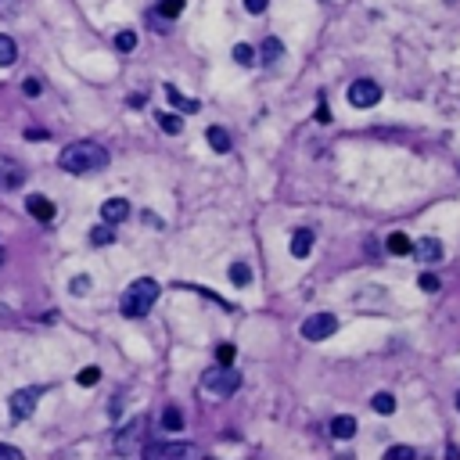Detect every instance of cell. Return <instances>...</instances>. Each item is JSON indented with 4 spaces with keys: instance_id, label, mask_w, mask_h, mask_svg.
Returning <instances> with one entry per match:
<instances>
[{
    "instance_id": "6da1fadb",
    "label": "cell",
    "mask_w": 460,
    "mask_h": 460,
    "mask_svg": "<svg viewBox=\"0 0 460 460\" xmlns=\"http://www.w3.org/2000/svg\"><path fill=\"white\" fill-rule=\"evenodd\" d=\"M58 166L65 169V173H76V176H83V173H101V169L108 166V151H105L101 144H94V140H76V144H69V147L58 155Z\"/></svg>"
},
{
    "instance_id": "7a4b0ae2",
    "label": "cell",
    "mask_w": 460,
    "mask_h": 460,
    "mask_svg": "<svg viewBox=\"0 0 460 460\" xmlns=\"http://www.w3.org/2000/svg\"><path fill=\"white\" fill-rule=\"evenodd\" d=\"M159 281H151V277H137L126 291H122V298H119V313L126 317V320H140V317H147L151 313V305L159 302Z\"/></svg>"
},
{
    "instance_id": "3957f363",
    "label": "cell",
    "mask_w": 460,
    "mask_h": 460,
    "mask_svg": "<svg viewBox=\"0 0 460 460\" xmlns=\"http://www.w3.org/2000/svg\"><path fill=\"white\" fill-rule=\"evenodd\" d=\"M202 388H205V392H212V395H234V392L241 388V374L234 371V363H230V367L216 363L212 371H205V374H202Z\"/></svg>"
},
{
    "instance_id": "277c9868",
    "label": "cell",
    "mask_w": 460,
    "mask_h": 460,
    "mask_svg": "<svg viewBox=\"0 0 460 460\" xmlns=\"http://www.w3.org/2000/svg\"><path fill=\"white\" fill-rule=\"evenodd\" d=\"M140 453L147 460H188V456H198L202 449L191 442H151V446H140Z\"/></svg>"
},
{
    "instance_id": "5b68a950",
    "label": "cell",
    "mask_w": 460,
    "mask_h": 460,
    "mask_svg": "<svg viewBox=\"0 0 460 460\" xmlns=\"http://www.w3.org/2000/svg\"><path fill=\"white\" fill-rule=\"evenodd\" d=\"M44 392H47V388H40V385L18 388V392L11 395V421H29V417H33L37 403L44 400Z\"/></svg>"
},
{
    "instance_id": "8992f818",
    "label": "cell",
    "mask_w": 460,
    "mask_h": 460,
    "mask_svg": "<svg viewBox=\"0 0 460 460\" xmlns=\"http://www.w3.org/2000/svg\"><path fill=\"white\" fill-rule=\"evenodd\" d=\"M334 331H339V317L334 313H317V317L302 320V339H310V342H324Z\"/></svg>"
},
{
    "instance_id": "52a82bcc",
    "label": "cell",
    "mask_w": 460,
    "mask_h": 460,
    "mask_svg": "<svg viewBox=\"0 0 460 460\" xmlns=\"http://www.w3.org/2000/svg\"><path fill=\"white\" fill-rule=\"evenodd\" d=\"M144 428H147V417H133L130 424H122L115 432V453H137Z\"/></svg>"
},
{
    "instance_id": "ba28073f",
    "label": "cell",
    "mask_w": 460,
    "mask_h": 460,
    "mask_svg": "<svg viewBox=\"0 0 460 460\" xmlns=\"http://www.w3.org/2000/svg\"><path fill=\"white\" fill-rule=\"evenodd\" d=\"M381 101V86L374 79H356L349 86V105L353 108H374Z\"/></svg>"
},
{
    "instance_id": "9c48e42d",
    "label": "cell",
    "mask_w": 460,
    "mask_h": 460,
    "mask_svg": "<svg viewBox=\"0 0 460 460\" xmlns=\"http://www.w3.org/2000/svg\"><path fill=\"white\" fill-rule=\"evenodd\" d=\"M25 209H29V216H33V220H40V223H51L54 220V202L51 198H44V195H29L25 198Z\"/></svg>"
},
{
    "instance_id": "30bf717a",
    "label": "cell",
    "mask_w": 460,
    "mask_h": 460,
    "mask_svg": "<svg viewBox=\"0 0 460 460\" xmlns=\"http://www.w3.org/2000/svg\"><path fill=\"white\" fill-rule=\"evenodd\" d=\"M410 252H414L421 263H439V259H442V241H439V237H421Z\"/></svg>"
},
{
    "instance_id": "8fae6325",
    "label": "cell",
    "mask_w": 460,
    "mask_h": 460,
    "mask_svg": "<svg viewBox=\"0 0 460 460\" xmlns=\"http://www.w3.org/2000/svg\"><path fill=\"white\" fill-rule=\"evenodd\" d=\"M130 216V202L126 198H108V202H101V220L105 223H122Z\"/></svg>"
},
{
    "instance_id": "7c38bea8",
    "label": "cell",
    "mask_w": 460,
    "mask_h": 460,
    "mask_svg": "<svg viewBox=\"0 0 460 460\" xmlns=\"http://www.w3.org/2000/svg\"><path fill=\"white\" fill-rule=\"evenodd\" d=\"M313 241H317V230L298 227V230L291 234V256H295V259H305V256L313 252Z\"/></svg>"
},
{
    "instance_id": "4fadbf2b",
    "label": "cell",
    "mask_w": 460,
    "mask_h": 460,
    "mask_svg": "<svg viewBox=\"0 0 460 460\" xmlns=\"http://www.w3.org/2000/svg\"><path fill=\"white\" fill-rule=\"evenodd\" d=\"M205 140H209V147L216 151V155H227V151H230V133L223 126H209Z\"/></svg>"
},
{
    "instance_id": "5bb4252c",
    "label": "cell",
    "mask_w": 460,
    "mask_h": 460,
    "mask_svg": "<svg viewBox=\"0 0 460 460\" xmlns=\"http://www.w3.org/2000/svg\"><path fill=\"white\" fill-rule=\"evenodd\" d=\"M331 435H334V439H353V435H356V417H349V414L334 417V421H331Z\"/></svg>"
},
{
    "instance_id": "9a60e30c",
    "label": "cell",
    "mask_w": 460,
    "mask_h": 460,
    "mask_svg": "<svg viewBox=\"0 0 460 460\" xmlns=\"http://www.w3.org/2000/svg\"><path fill=\"white\" fill-rule=\"evenodd\" d=\"M166 98H169V101H173V108H180V112H198V108H202L195 98H183L173 83H166Z\"/></svg>"
},
{
    "instance_id": "2e32d148",
    "label": "cell",
    "mask_w": 460,
    "mask_h": 460,
    "mask_svg": "<svg viewBox=\"0 0 460 460\" xmlns=\"http://www.w3.org/2000/svg\"><path fill=\"white\" fill-rule=\"evenodd\" d=\"M259 58L266 61V65H277V61L284 58V44H281L277 37H270V40L263 44V51H259Z\"/></svg>"
},
{
    "instance_id": "e0dca14e",
    "label": "cell",
    "mask_w": 460,
    "mask_h": 460,
    "mask_svg": "<svg viewBox=\"0 0 460 460\" xmlns=\"http://www.w3.org/2000/svg\"><path fill=\"white\" fill-rule=\"evenodd\" d=\"M385 249H388L392 256H407V252L414 249V241H410L407 234H400V230H395V234H388V241H385Z\"/></svg>"
},
{
    "instance_id": "ac0fdd59",
    "label": "cell",
    "mask_w": 460,
    "mask_h": 460,
    "mask_svg": "<svg viewBox=\"0 0 460 460\" xmlns=\"http://www.w3.org/2000/svg\"><path fill=\"white\" fill-rule=\"evenodd\" d=\"M15 58H18V44H15L11 37L0 33V69H4V65H15Z\"/></svg>"
},
{
    "instance_id": "d6986e66",
    "label": "cell",
    "mask_w": 460,
    "mask_h": 460,
    "mask_svg": "<svg viewBox=\"0 0 460 460\" xmlns=\"http://www.w3.org/2000/svg\"><path fill=\"white\" fill-rule=\"evenodd\" d=\"M230 281H234L237 288H249V284H252V270H249V263H230Z\"/></svg>"
},
{
    "instance_id": "ffe728a7",
    "label": "cell",
    "mask_w": 460,
    "mask_h": 460,
    "mask_svg": "<svg viewBox=\"0 0 460 460\" xmlns=\"http://www.w3.org/2000/svg\"><path fill=\"white\" fill-rule=\"evenodd\" d=\"M188 0H159V18H180Z\"/></svg>"
},
{
    "instance_id": "44dd1931",
    "label": "cell",
    "mask_w": 460,
    "mask_h": 460,
    "mask_svg": "<svg viewBox=\"0 0 460 460\" xmlns=\"http://www.w3.org/2000/svg\"><path fill=\"white\" fill-rule=\"evenodd\" d=\"M159 126H162L166 133H173V137H176V133L183 130V119H180L176 112H159Z\"/></svg>"
},
{
    "instance_id": "7402d4cb",
    "label": "cell",
    "mask_w": 460,
    "mask_h": 460,
    "mask_svg": "<svg viewBox=\"0 0 460 460\" xmlns=\"http://www.w3.org/2000/svg\"><path fill=\"white\" fill-rule=\"evenodd\" d=\"M162 428H166V432H180V428H183V414L176 407H166L162 410Z\"/></svg>"
},
{
    "instance_id": "603a6c76",
    "label": "cell",
    "mask_w": 460,
    "mask_h": 460,
    "mask_svg": "<svg viewBox=\"0 0 460 460\" xmlns=\"http://www.w3.org/2000/svg\"><path fill=\"white\" fill-rule=\"evenodd\" d=\"M371 407H374L378 414H385V417H388V414H395V400H392V392H378L374 400H371Z\"/></svg>"
},
{
    "instance_id": "cb8c5ba5",
    "label": "cell",
    "mask_w": 460,
    "mask_h": 460,
    "mask_svg": "<svg viewBox=\"0 0 460 460\" xmlns=\"http://www.w3.org/2000/svg\"><path fill=\"white\" fill-rule=\"evenodd\" d=\"M234 360H237V346H234V342H220V346H216V363L230 367Z\"/></svg>"
},
{
    "instance_id": "d4e9b609",
    "label": "cell",
    "mask_w": 460,
    "mask_h": 460,
    "mask_svg": "<svg viewBox=\"0 0 460 460\" xmlns=\"http://www.w3.org/2000/svg\"><path fill=\"white\" fill-rule=\"evenodd\" d=\"M112 241H115L112 223H105V227H94V230H90V244H112Z\"/></svg>"
},
{
    "instance_id": "484cf974",
    "label": "cell",
    "mask_w": 460,
    "mask_h": 460,
    "mask_svg": "<svg viewBox=\"0 0 460 460\" xmlns=\"http://www.w3.org/2000/svg\"><path fill=\"white\" fill-rule=\"evenodd\" d=\"M115 47H119L122 54H130V51L137 47V33H133V29H122V33L115 37Z\"/></svg>"
},
{
    "instance_id": "4316f807",
    "label": "cell",
    "mask_w": 460,
    "mask_h": 460,
    "mask_svg": "<svg viewBox=\"0 0 460 460\" xmlns=\"http://www.w3.org/2000/svg\"><path fill=\"white\" fill-rule=\"evenodd\" d=\"M76 381H79L83 388H90V385H98V381H101V367H83V371L76 374Z\"/></svg>"
},
{
    "instance_id": "83f0119b",
    "label": "cell",
    "mask_w": 460,
    "mask_h": 460,
    "mask_svg": "<svg viewBox=\"0 0 460 460\" xmlns=\"http://www.w3.org/2000/svg\"><path fill=\"white\" fill-rule=\"evenodd\" d=\"M234 61H237V65H252V61H256V51H252L249 44H237V47H234Z\"/></svg>"
},
{
    "instance_id": "f1b7e54d",
    "label": "cell",
    "mask_w": 460,
    "mask_h": 460,
    "mask_svg": "<svg viewBox=\"0 0 460 460\" xmlns=\"http://www.w3.org/2000/svg\"><path fill=\"white\" fill-rule=\"evenodd\" d=\"M22 94H25V98H40V94H44V83H40L37 76L22 79Z\"/></svg>"
},
{
    "instance_id": "f546056e",
    "label": "cell",
    "mask_w": 460,
    "mask_h": 460,
    "mask_svg": "<svg viewBox=\"0 0 460 460\" xmlns=\"http://www.w3.org/2000/svg\"><path fill=\"white\" fill-rule=\"evenodd\" d=\"M417 288H421V291H428V295H432V291H439L442 284H439V277H435V273H421V281H417Z\"/></svg>"
},
{
    "instance_id": "4dcf8cb0",
    "label": "cell",
    "mask_w": 460,
    "mask_h": 460,
    "mask_svg": "<svg viewBox=\"0 0 460 460\" xmlns=\"http://www.w3.org/2000/svg\"><path fill=\"white\" fill-rule=\"evenodd\" d=\"M385 460H414V449H410V446H392V449L385 453Z\"/></svg>"
},
{
    "instance_id": "1f68e13d",
    "label": "cell",
    "mask_w": 460,
    "mask_h": 460,
    "mask_svg": "<svg viewBox=\"0 0 460 460\" xmlns=\"http://www.w3.org/2000/svg\"><path fill=\"white\" fill-rule=\"evenodd\" d=\"M69 288H72V295H86L90 291V277H83V273H79V277H72Z\"/></svg>"
},
{
    "instance_id": "d6a6232c",
    "label": "cell",
    "mask_w": 460,
    "mask_h": 460,
    "mask_svg": "<svg viewBox=\"0 0 460 460\" xmlns=\"http://www.w3.org/2000/svg\"><path fill=\"white\" fill-rule=\"evenodd\" d=\"M0 460H22V449H15V446H4V442H0Z\"/></svg>"
},
{
    "instance_id": "836d02e7",
    "label": "cell",
    "mask_w": 460,
    "mask_h": 460,
    "mask_svg": "<svg viewBox=\"0 0 460 460\" xmlns=\"http://www.w3.org/2000/svg\"><path fill=\"white\" fill-rule=\"evenodd\" d=\"M266 4H270V0H244V8H249L252 15H263V11H266Z\"/></svg>"
},
{
    "instance_id": "e575fe53",
    "label": "cell",
    "mask_w": 460,
    "mask_h": 460,
    "mask_svg": "<svg viewBox=\"0 0 460 460\" xmlns=\"http://www.w3.org/2000/svg\"><path fill=\"white\" fill-rule=\"evenodd\" d=\"M22 180H25V173H22V169H11V173H8V180H4V188H18Z\"/></svg>"
},
{
    "instance_id": "d590c367",
    "label": "cell",
    "mask_w": 460,
    "mask_h": 460,
    "mask_svg": "<svg viewBox=\"0 0 460 460\" xmlns=\"http://www.w3.org/2000/svg\"><path fill=\"white\" fill-rule=\"evenodd\" d=\"M317 119H320V122H331V108H327L324 101H320V108H317Z\"/></svg>"
},
{
    "instance_id": "8d00e7d4",
    "label": "cell",
    "mask_w": 460,
    "mask_h": 460,
    "mask_svg": "<svg viewBox=\"0 0 460 460\" xmlns=\"http://www.w3.org/2000/svg\"><path fill=\"white\" fill-rule=\"evenodd\" d=\"M456 410H460V392H456Z\"/></svg>"
}]
</instances>
